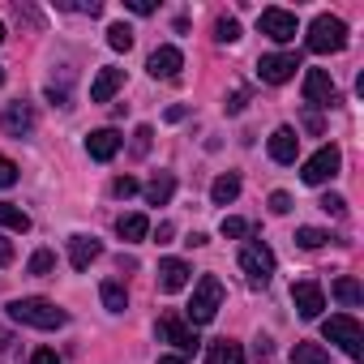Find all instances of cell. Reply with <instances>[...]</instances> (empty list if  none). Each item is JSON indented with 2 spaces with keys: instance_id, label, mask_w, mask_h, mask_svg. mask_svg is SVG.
<instances>
[{
  "instance_id": "cell-1",
  "label": "cell",
  "mask_w": 364,
  "mask_h": 364,
  "mask_svg": "<svg viewBox=\"0 0 364 364\" xmlns=\"http://www.w3.org/2000/svg\"><path fill=\"white\" fill-rule=\"evenodd\" d=\"M9 317H14L18 326H31V330H60V326L69 321V313L56 309V304L43 300V296H22V300H14V304H9Z\"/></svg>"
},
{
  "instance_id": "cell-2",
  "label": "cell",
  "mask_w": 364,
  "mask_h": 364,
  "mask_svg": "<svg viewBox=\"0 0 364 364\" xmlns=\"http://www.w3.org/2000/svg\"><path fill=\"white\" fill-rule=\"evenodd\" d=\"M219 309H223V283L215 279V274H202L198 279V287H193V300H189V309H185V321L198 330V326H210L215 317H219Z\"/></svg>"
},
{
  "instance_id": "cell-3",
  "label": "cell",
  "mask_w": 364,
  "mask_h": 364,
  "mask_svg": "<svg viewBox=\"0 0 364 364\" xmlns=\"http://www.w3.org/2000/svg\"><path fill=\"white\" fill-rule=\"evenodd\" d=\"M321 338H326V343H338L347 360H360V355H364V330H360V321H355L351 313L326 317V321H321Z\"/></svg>"
},
{
  "instance_id": "cell-4",
  "label": "cell",
  "mask_w": 364,
  "mask_h": 364,
  "mask_svg": "<svg viewBox=\"0 0 364 364\" xmlns=\"http://www.w3.org/2000/svg\"><path fill=\"white\" fill-rule=\"evenodd\" d=\"M309 52H317V56H326V52H343L347 48V22L343 18H330V14H317L313 22H309Z\"/></svg>"
},
{
  "instance_id": "cell-5",
  "label": "cell",
  "mask_w": 364,
  "mask_h": 364,
  "mask_svg": "<svg viewBox=\"0 0 364 364\" xmlns=\"http://www.w3.org/2000/svg\"><path fill=\"white\" fill-rule=\"evenodd\" d=\"M154 334H159V343H171L176 347V355H193L198 347H202V338H198V330L180 317V313H163L159 317V326H154Z\"/></svg>"
},
{
  "instance_id": "cell-6",
  "label": "cell",
  "mask_w": 364,
  "mask_h": 364,
  "mask_svg": "<svg viewBox=\"0 0 364 364\" xmlns=\"http://www.w3.org/2000/svg\"><path fill=\"white\" fill-rule=\"evenodd\" d=\"M240 270H245V279H249L253 287H266L270 274H274V253H270V245L249 240V245L240 249Z\"/></svg>"
},
{
  "instance_id": "cell-7",
  "label": "cell",
  "mask_w": 364,
  "mask_h": 364,
  "mask_svg": "<svg viewBox=\"0 0 364 364\" xmlns=\"http://www.w3.org/2000/svg\"><path fill=\"white\" fill-rule=\"evenodd\" d=\"M338 167H343L338 146H321L317 154H309V159H304L300 180H304V185H326V180H334V176H338Z\"/></svg>"
},
{
  "instance_id": "cell-8",
  "label": "cell",
  "mask_w": 364,
  "mask_h": 364,
  "mask_svg": "<svg viewBox=\"0 0 364 364\" xmlns=\"http://www.w3.org/2000/svg\"><path fill=\"white\" fill-rule=\"evenodd\" d=\"M296 69H300V56H296V52H270V56H262V60H257V77H262V82H270V86L291 82V77H296Z\"/></svg>"
},
{
  "instance_id": "cell-9",
  "label": "cell",
  "mask_w": 364,
  "mask_h": 364,
  "mask_svg": "<svg viewBox=\"0 0 364 364\" xmlns=\"http://www.w3.org/2000/svg\"><path fill=\"white\" fill-rule=\"evenodd\" d=\"M291 304H296V313H300L304 321H317L321 309H326V291H321V283H317V279H300V283H291Z\"/></svg>"
},
{
  "instance_id": "cell-10",
  "label": "cell",
  "mask_w": 364,
  "mask_h": 364,
  "mask_svg": "<svg viewBox=\"0 0 364 364\" xmlns=\"http://www.w3.org/2000/svg\"><path fill=\"white\" fill-rule=\"evenodd\" d=\"M304 103L309 107H334L338 103V86L326 69H309L304 73Z\"/></svg>"
},
{
  "instance_id": "cell-11",
  "label": "cell",
  "mask_w": 364,
  "mask_h": 364,
  "mask_svg": "<svg viewBox=\"0 0 364 364\" xmlns=\"http://www.w3.org/2000/svg\"><path fill=\"white\" fill-rule=\"evenodd\" d=\"M257 26H262V35L274 39V43H291V39H296V14H287V9H262Z\"/></svg>"
},
{
  "instance_id": "cell-12",
  "label": "cell",
  "mask_w": 364,
  "mask_h": 364,
  "mask_svg": "<svg viewBox=\"0 0 364 364\" xmlns=\"http://www.w3.org/2000/svg\"><path fill=\"white\" fill-rule=\"evenodd\" d=\"M146 69H150V77L159 82H171V77H180V69H185V56H180V48H171V43H163V48H154L150 52V60H146Z\"/></svg>"
},
{
  "instance_id": "cell-13",
  "label": "cell",
  "mask_w": 364,
  "mask_h": 364,
  "mask_svg": "<svg viewBox=\"0 0 364 364\" xmlns=\"http://www.w3.org/2000/svg\"><path fill=\"white\" fill-rule=\"evenodd\" d=\"M120 86H124V69L103 65V69L95 73V82H90V103H112Z\"/></svg>"
},
{
  "instance_id": "cell-14",
  "label": "cell",
  "mask_w": 364,
  "mask_h": 364,
  "mask_svg": "<svg viewBox=\"0 0 364 364\" xmlns=\"http://www.w3.org/2000/svg\"><path fill=\"white\" fill-rule=\"evenodd\" d=\"M120 146H124V141H120L116 129H95V133L86 137V154H90L95 163H112V159L120 154Z\"/></svg>"
},
{
  "instance_id": "cell-15",
  "label": "cell",
  "mask_w": 364,
  "mask_h": 364,
  "mask_svg": "<svg viewBox=\"0 0 364 364\" xmlns=\"http://www.w3.org/2000/svg\"><path fill=\"white\" fill-rule=\"evenodd\" d=\"M0 129H5L9 137H31V133H35V112H31V103H9L5 116H0Z\"/></svg>"
},
{
  "instance_id": "cell-16",
  "label": "cell",
  "mask_w": 364,
  "mask_h": 364,
  "mask_svg": "<svg viewBox=\"0 0 364 364\" xmlns=\"http://www.w3.org/2000/svg\"><path fill=\"white\" fill-rule=\"evenodd\" d=\"M189 262H180V257H167V262H159V291H185L189 287Z\"/></svg>"
},
{
  "instance_id": "cell-17",
  "label": "cell",
  "mask_w": 364,
  "mask_h": 364,
  "mask_svg": "<svg viewBox=\"0 0 364 364\" xmlns=\"http://www.w3.org/2000/svg\"><path fill=\"white\" fill-rule=\"evenodd\" d=\"M266 146H270V159H274V163H296V154H300V137H296L291 124H279Z\"/></svg>"
},
{
  "instance_id": "cell-18",
  "label": "cell",
  "mask_w": 364,
  "mask_h": 364,
  "mask_svg": "<svg viewBox=\"0 0 364 364\" xmlns=\"http://www.w3.org/2000/svg\"><path fill=\"white\" fill-rule=\"evenodd\" d=\"M103 257V245L95 236H69V262L73 270H90V262Z\"/></svg>"
},
{
  "instance_id": "cell-19",
  "label": "cell",
  "mask_w": 364,
  "mask_h": 364,
  "mask_svg": "<svg viewBox=\"0 0 364 364\" xmlns=\"http://www.w3.org/2000/svg\"><path fill=\"white\" fill-rule=\"evenodd\" d=\"M116 236H120L124 245H137V240H146V236H150V219H146V215H120Z\"/></svg>"
},
{
  "instance_id": "cell-20",
  "label": "cell",
  "mask_w": 364,
  "mask_h": 364,
  "mask_svg": "<svg viewBox=\"0 0 364 364\" xmlns=\"http://www.w3.org/2000/svg\"><path fill=\"white\" fill-rule=\"evenodd\" d=\"M206 360H210V364H245V347L232 343V338H215V343L206 347Z\"/></svg>"
},
{
  "instance_id": "cell-21",
  "label": "cell",
  "mask_w": 364,
  "mask_h": 364,
  "mask_svg": "<svg viewBox=\"0 0 364 364\" xmlns=\"http://www.w3.org/2000/svg\"><path fill=\"white\" fill-rule=\"evenodd\" d=\"M171 193H176V176H171V171H159L150 185H146V202H150V206H167Z\"/></svg>"
},
{
  "instance_id": "cell-22",
  "label": "cell",
  "mask_w": 364,
  "mask_h": 364,
  "mask_svg": "<svg viewBox=\"0 0 364 364\" xmlns=\"http://www.w3.org/2000/svg\"><path fill=\"white\" fill-rule=\"evenodd\" d=\"M210 198H215V206L236 202V198H240V176H236V171H223L215 185H210Z\"/></svg>"
},
{
  "instance_id": "cell-23",
  "label": "cell",
  "mask_w": 364,
  "mask_h": 364,
  "mask_svg": "<svg viewBox=\"0 0 364 364\" xmlns=\"http://www.w3.org/2000/svg\"><path fill=\"white\" fill-rule=\"evenodd\" d=\"M334 300L347 304V309H360V304H364V287H360V279H351V274L334 279Z\"/></svg>"
},
{
  "instance_id": "cell-24",
  "label": "cell",
  "mask_w": 364,
  "mask_h": 364,
  "mask_svg": "<svg viewBox=\"0 0 364 364\" xmlns=\"http://www.w3.org/2000/svg\"><path fill=\"white\" fill-rule=\"evenodd\" d=\"M99 296H103V309H107V313H124V309H129V291H124L116 279H107V283L99 287Z\"/></svg>"
},
{
  "instance_id": "cell-25",
  "label": "cell",
  "mask_w": 364,
  "mask_h": 364,
  "mask_svg": "<svg viewBox=\"0 0 364 364\" xmlns=\"http://www.w3.org/2000/svg\"><path fill=\"white\" fill-rule=\"evenodd\" d=\"M0 228H9V232H31V215L14 202H0Z\"/></svg>"
},
{
  "instance_id": "cell-26",
  "label": "cell",
  "mask_w": 364,
  "mask_h": 364,
  "mask_svg": "<svg viewBox=\"0 0 364 364\" xmlns=\"http://www.w3.org/2000/svg\"><path fill=\"white\" fill-rule=\"evenodd\" d=\"M291 364H330V355H326L321 343H296L291 347Z\"/></svg>"
},
{
  "instance_id": "cell-27",
  "label": "cell",
  "mask_w": 364,
  "mask_h": 364,
  "mask_svg": "<svg viewBox=\"0 0 364 364\" xmlns=\"http://www.w3.org/2000/svg\"><path fill=\"white\" fill-rule=\"evenodd\" d=\"M0 364H22V343L0 330Z\"/></svg>"
},
{
  "instance_id": "cell-28",
  "label": "cell",
  "mask_w": 364,
  "mask_h": 364,
  "mask_svg": "<svg viewBox=\"0 0 364 364\" xmlns=\"http://www.w3.org/2000/svg\"><path fill=\"white\" fill-rule=\"evenodd\" d=\"M330 240V232H321V228H296V245L300 249H321Z\"/></svg>"
},
{
  "instance_id": "cell-29",
  "label": "cell",
  "mask_w": 364,
  "mask_h": 364,
  "mask_svg": "<svg viewBox=\"0 0 364 364\" xmlns=\"http://www.w3.org/2000/svg\"><path fill=\"white\" fill-rule=\"evenodd\" d=\"M26 270H31V274H39V279H43V274H52V270H56V253H52V249H39V253L26 262Z\"/></svg>"
},
{
  "instance_id": "cell-30",
  "label": "cell",
  "mask_w": 364,
  "mask_h": 364,
  "mask_svg": "<svg viewBox=\"0 0 364 364\" xmlns=\"http://www.w3.org/2000/svg\"><path fill=\"white\" fill-rule=\"evenodd\" d=\"M107 43H112L116 52H129V48H133V31H129L124 22H116V26H107Z\"/></svg>"
},
{
  "instance_id": "cell-31",
  "label": "cell",
  "mask_w": 364,
  "mask_h": 364,
  "mask_svg": "<svg viewBox=\"0 0 364 364\" xmlns=\"http://www.w3.org/2000/svg\"><path fill=\"white\" fill-rule=\"evenodd\" d=\"M215 39H219V43H236V39H240V22H236V18H219V22H215Z\"/></svg>"
},
{
  "instance_id": "cell-32",
  "label": "cell",
  "mask_w": 364,
  "mask_h": 364,
  "mask_svg": "<svg viewBox=\"0 0 364 364\" xmlns=\"http://www.w3.org/2000/svg\"><path fill=\"white\" fill-rule=\"evenodd\" d=\"M219 232H223L228 240H245V236H249V223H245V219H236V215H223Z\"/></svg>"
},
{
  "instance_id": "cell-33",
  "label": "cell",
  "mask_w": 364,
  "mask_h": 364,
  "mask_svg": "<svg viewBox=\"0 0 364 364\" xmlns=\"http://www.w3.org/2000/svg\"><path fill=\"white\" fill-rule=\"evenodd\" d=\"M18 185V163L9 154H0V189H14Z\"/></svg>"
},
{
  "instance_id": "cell-34",
  "label": "cell",
  "mask_w": 364,
  "mask_h": 364,
  "mask_svg": "<svg viewBox=\"0 0 364 364\" xmlns=\"http://www.w3.org/2000/svg\"><path fill=\"white\" fill-rule=\"evenodd\" d=\"M137 189H141V185H137L133 176H116V180H112V193H116V198H133Z\"/></svg>"
},
{
  "instance_id": "cell-35",
  "label": "cell",
  "mask_w": 364,
  "mask_h": 364,
  "mask_svg": "<svg viewBox=\"0 0 364 364\" xmlns=\"http://www.w3.org/2000/svg\"><path fill=\"white\" fill-rule=\"evenodd\" d=\"M150 137H154V133H150V124H141V129L133 133V154H146V150H150Z\"/></svg>"
},
{
  "instance_id": "cell-36",
  "label": "cell",
  "mask_w": 364,
  "mask_h": 364,
  "mask_svg": "<svg viewBox=\"0 0 364 364\" xmlns=\"http://www.w3.org/2000/svg\"><path fill=\"white\" fill-rule=\"evenodd\" d=\"M321 210H326V215H343V210H347V202H343L338 193H326V198H321Z\"/></svg>"
},
{
  "instance_id": "cell-37",
  "label": "cell",
  "mask_w": 364,
  "mask_h": 364,
  "mask_svg": "<svg viewBox=\"0 0 364 364\" xmlns=\"http://www.w3.org/2000/svg\"><path fill=\"white\" fill-rule=\"evenodd\" d=\"M245 103H249V90H245V86H240V90H236V95H232V99H228V112H232V116H236V112H245Z\"/></svg>"
},
{
  "instance_id": "cell-38",
  "label": "cell",
  "mask_w": 364,
  "mask_h": 364,
  "mask_svg": "<svg viewBox=\"0 0 364 364\" xmlns=\"http://www.w3.org/2000/svg\"><path fill=\"white\" fill-rule=\"evenodd\" d=\"M270 210H274V215H287V210H291V198H287V193H270Z\"/></svg>"
},
{
  "instance_id": "cell-39",
  "label": "cell",
  "mask_w": 364,
  "mask_h": 364,
  "mask_svg": "<svg viewBox=\"0 0 364 364\" xmlns=\"http://www.w3.org/2000/svg\"><path fill=\"white\" fill-rule=\"evenodd\" d=\"M31 364H60V355H56L52 347H39V351L31 355Z\"/></svg>"
},
{
  "instance_id": "cell-40",
  "label": "cell",
  "mask_w": 364,
  "mask_h": 364,
  "mask_svg": "<svg viewBox=\"0 0 364 364\" xmlns=\"http://www.w3.org/2000/svg\"><path fill=\"white\" fill-rule=\"evenodd\" d=\"M270 351H274L270 338H257V343H253V355H257V360H270Z\"/></svg>"
},
{
  "instance_id": "cell-41",
  "label": "cell",
  "mask_w": 364,
  "mask_h": 364,
  "mask_svg": "<svg viewBox=\"0 0 364 364\" xmlns=\"http://www.w3.org/2000/svg\"><path fill=\"white\" fill-rule=\"evenodd\" d=\"M9 262H14V245L0 236V266H9Z\"/></svg>"
},
{
  "instance_id": "cell-42",
  "label": "cell",
  "mask_w": 364,
  "mask_h": 364,
  "mask_svg": "<svg viewBox=\"0 0 364 364\" xmlns=\"http://www.w3.org/2000/svg\"><path fill=\"white\" fill-rule=\"evenodd\" d=\"M124 5H129L133 14H154V5H150V0H124Z\"/></svg>"
},
{
  "instance_id": "cell-43",
  "label": "cell",
  "mask_w": 364,
  "mask_h": 364,
  "mask_svg": "<svg viewBox=\"0 0 364 364\" xmlns=\"http://www.w3.org/2000/svg\"><path fill=\"white\" fill-rule=\"evenodd\" d=\"M171 236H176V228H171V223H159V245H167Z\"/></svg>"
},
{
  "instance_id": "cell-44",
  "label": "cell",
  "mask_w": 364,
  "mask_h": 364,
  "mask_svg": "<svg viewBox=\"0 0 364 364\" xmlns=\"http://www.w3.org/2000/svg\"><path fill=\"white\" fill-rule=\"evenodd\" d=\"M159 364H189L185 355H159Z\"/></svg>"
},
{
  "instance_id": "cell-45",
  "label": "cell",
  "mask_w": 364,
  "mask_h": 364,
  "mask_svg": "<svg viewBox=\"0 0 364 364\" xmlns=\"http://www.w3.org/2000/svg\"><path fill=\"white\" fill-rule=\"evenodd\" d=\"M0 86H5V69H0Z\"/></svg>"
},
{
  "instance_id": "cell-46",
  "label": "cell",
  "mask_w": 364,
  "mask_h": 364,
  "mask_svg": "<svg viewBox=\"0 0 364 364\" xmlns=\"http://www.w3.org/2000/svg\"><path fill=\"white\" fill-rule=\"evenodd\" d=\"M0 43H5V26H0Z\"/></svg>"
}]
</instances>
